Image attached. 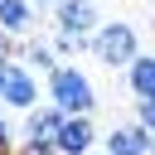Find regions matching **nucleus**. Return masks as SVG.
Segmentation results:
<instances>
[{
    "mask_svg": "<svg viewBox=\"0 0 155 155\" xmlns=\"http://www.w3.org/2000/svg\"><path fill=\"white\" fill-rule=\"evenodd\" d=\"M48 107H58L63 116H92L97 111V87L78 63H58L48 73Z\"/></svg>",
    "mask_w": 155,
    "mask_h": 155,
    "instance_id": "1",
    "label": "nucleus"
},
{
    "mask_svg": "<svg viewBox=\"0 0 155 155\" xmlns=\"http://www.w3.org/2000/svg\"><path fill=\"white\" fill-rule=\"evenodd\" d=\"M87 48H92V58L107 63V68H131V63L140 58V34H136V24H126V19H107V24H97V34L87 39Z\"/></svg>",
    "mask_w": 155,
    "mask_h": 155,
    "instance_id": "2",
    "label": "nucleus"
},
{
    "mask_svg": "<svg viewBox=\"0 0 155 155\" xmlns=\"http://www.w3.org/2000/svg\"><path fill=\"white\" fill-rule=\"evenodd\" d=\"M0 107L24 111V116L39 107V73L24 68L19 58H5V63H0Z\"/></svg>",
    "mask_w": 155,
    "mask_h": 155,
    "instance_id": "3",
    "label": "nucleus"
},
{
    "mask_svg": "<svg viewBox=\"0 0 155 155\" xmlns=\"http://www.w3.org/2000/svg\"><path fill=\"white\" fill-rule=\"evenodd\" d=\"M97 5L92 0H63L53 5V34H68V39H92L97 34Z\"/></svg>",
    "mask_w": 155,
    "mask_h": 155,
    "instance_id": "4",
    "label": "nucleus"
},
{
    "mask_svg": "<svg viewBox=\"0 0 155 155\" xmlns=\"http://www.w3.org/2000/svg\"><path fill=\"white\" fill-rule=\"evenodd\" d=\"M58 155H92L97 150V121L92 116H63L58 136H53Z\"/></svg>",
    "mask_w": 155,
    "mask_h": 155,
    "instance_id": "5",
    "label": "nucleus"
},
{
    "mask_svg": "<svg viewBox=\"0 0 155 155\" xmlns=\"http://www.w3.org/2000/svg\"><path fill=\"white\" fill-rule=\"evenodd\" d=\"M107 155H155V136L136 121H116L107 131Z\"/></svg>",
    "mask_w": 155,
    "mask_h": 155,
    "instance_id": "6",
    "label": "nucleus"
},
{
    "mask_svg": "<svg viewBox=\"0 0 155 155\" xmlns=\"http://www.w3.org/2000/svg\"><path fill=\"white\" fill-rule=\"evenodd\" d=\"M34 5L29 0H0V34H10V39H29L34 34Z\"/></svg>",
    "mask_w": 155,
    "mask_h": 155,
    "instance_id": "7",
    "label": "nucleus"
},
{
    "mask_svg": "<svg viewBox=\"0 0 155 155\" xmlns=\"http://www.w3.org/2000/svg\"><path fill=\"white\" fill-rule=\"evenodd\" d=\"M58 126H63V111H58V107H34V111L24 116V140H34V145H53Z\"/></svg>",
    "mask_w": 155,
    "mask_h": 155,
    "instance_id": "8",
    "label": "nucleus"
},
{
    "mask_svg": "<svg viewBox=\"0 0 155 155\" xmlns=\"http://www.w3.org/2000/svg\"><path fill=\"white\" fill-rule=\"evenodd\" d=\"M126 82H131V92H136V102H145V97H155V53H140L131 68H126Z\"/></svg>",
    "mask_w": 155,
    "mask_h": 155,
    "instance_id": "9",
    "label": "nucleus"
},
{
    "mask_svg": "<svg viewBox=\"0 0 155 155\" xmlns=\"http://www.w3.org/2000/svg\"><path fill=\"white\" fill-rule=\"evenodd\" d=\"M136 126H145V131L155 136V97H145V102H136Z\"/></svg>",
    "mask_w": 155,
    "mask_h": 155,
    "instance_id": "10",
    "label": "nucleus"
},
{
    "mask_svg": "<svg viewBox=\"0 0 155 155\" xmlns=\"http://www.w3.org/2000/svg\"><path fill=\"white\" fill-rule=\"evenodd\" d=\"M15 155H58L53 145H34V140H24V145H15Z\"/></svg>",
    "mask_w": 155,
    "mask_h": 155,
    "instance_id": "11",
    "label": "nucleus"
},
{
    "mask_svg": "<svg viewBox=\"0 0 155 155\" xmlns=\"http://www.w3.org/2000/svg\"><path fill=\"white\" fill-rule=\"evenodd\" d=\"M0 140H15V131H10V116L0 111Z\"/></svg>",
    "mask_w": 155,
    "mask_h": 155,
    "instance_id": "12",
    "label": "nucleus"
},
{
    "mask_svg": "<svg viewBox=\"0 0 155 155\" xmlns=\"http://www.w3.org/2000/svg\"><path fill=\"white\" fill-rule=\"evenodd\" d=\"M44 5H63V0H44Z\"/></svg>",
    "mask_w": 155,
    "mask_h": 155,
    "instance_id": "13",
    "label": "nucleus"
},
{
    "mask_svg": "<svg viewBox=\"0 0 155 155\" xmlns=\"http://www.w3.org/2000/svg\"><path fill=\"white\" fill-rule=\"evenodd\" d=\"M92 155H107V150H92Z\"/></svg>",
    "mask_w": 155,
    "mask_h": 155,
    "instance_id": "14",
    "label": "nucleus"
}]
</instances>
